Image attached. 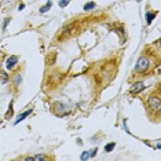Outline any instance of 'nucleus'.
Returning a JSON list of instances; mask_svg holds the SVG:
<instances>
[{
    "instance_id": "f257e3e1",
    "label": "nucleus",
    "mask_w": 161,
    "mask_h": 161,
    "mask_svg": "<svg viewBox=\"0 0 161 161\" xmlns=\"http://www.w3.org/2000/svg\"><path fill=\"white\" fill-rule=\"evenodd\" d=\"M150 67V61L148 58H145V57H141L140 59H138L136 63V66H135V71L137 72H144L146 71Z\"/></svg>"
},
{
    "instance_id": "f03ea898",
    "label": "nucleus",
    "mask_w": 161,
    "mask_h": 161,
    "mask_svg": "<svg viewBox=\"0 0 161 161\" xmlns=\"http://www.w3.org/2000/svg\"><path fill=\"white\" fill-rule=\"evenodd\" d=\"M148 103L152 109H153L155 111H160V97H157V96L150 97Z\"/></svg>"
},
{
    "instance_id": "7ed1b4c3",
    "label": "nucleus",
    "mask_w": 161,
    "mask_h": 161,
    "mask_svg": "<svg viewBox=\"0 0 161 161\" xmlns=\"http://www.w3.org/2000/svg\"><path fill=\"white\" fill-rule=\"evenodd\" d=\"M145 89V85L142 81H138L136 83H134L131 88H130V92L132 94H139L140 92H142Z\"/></svg>"
},
{
    "instance_id": "20e7f679",
    "label": "nucleus",
    "mask_w": 161,
    "mask_h": 161,
    "mask_svg": "<svg viewBox=\"0 0 161 161\" xmlns=\"http://www.w3.org/2000/svg\"><path fill=\"white\" fill-rule=\"evenodd\" d=\"M18 61H19V59H18V57H16V56H10L9 58L7 59V61H6L7 70H12V68L16 65Z\"/></svg>"
},
{
    "instance_id": "39448f33",
    "label": "nucleus",
    "mask_w": 161,
    "mask_h": 161,
    "mask_svg": "<svg viewBox=\"0 0 161 161\" xmlns=\"http://www.w3.org/2000/svg\"><path fill=\"white\" fill-rule=\"evenodd\" d=\"M33 111V109H29V110H28V111H25L24 113H22L21 115H19V117H18V119H16V121L15 122V125H16V124H19V123H20V122H22L23 121V120H24V119H26V117H27L28 115L30 114V113H31V112Z\"/></svg>"
},
{
    "instance_id": "423d86ee",
    "label": "nucleus",
    "mask_w": 161,
    "mask_h": 161,
    "mask_svg": "<svg viewBox=\"0 0 161 161\" xmlns=\"http://www.w3.org/2000/svg\"><path fill=\"white\" fill-rule=\"evenodd\" d=\"M13 114H14V108H13V101H11L10 102L9 108H8L7 112L5 113V119L6 120H10V119L12 118Z\"/></svg>"
},
{
    "instance_id": "0eeeda50",
    "label": "nucleus",
    "mask_w": 161,
    "mask_h": 161,
    "mask_svg": "<svg viewBox=\"0 0 161 161\" xmlns=\"http://www.w3.org/2000/svg\"><path fill=\"white\" fill-rule=\"evenodd\" d=\"M51 6H52V1H51V0H48V1H47V3L40 9V13H47V12H48V11H49V9L51 8Z\"/></svg>"
},
{
    "instance_id": "6e6552de",
    "label": "nucleus",
    "mask_w": 161,
    "mask_h": 161,
    "mask_svg": "<svg viewBox=\"0 0 161 161\" xmlns=\"http://www.w3.org/2000/svg\"><path fill=\"white\" fill-rule=\"evenodd\" d=\"M25 161H41V160H44V156L42 154L36 155L33 157H26L24 159Z\"/></svg>"
},
{
    "instance_id": "1a4fd4ad",
    "label": "nucleus",
    "mask_w": 161,
    "mask_h": 161,
    "mask_svg": "<svg viewBox=\"0 0 161 161\" xmlns=\"http://www.w3.org/2000/svg\"><path fill=\"white\" fill-rule=\"evenodd\" d=\"M155 16H156V14H154V13H152V12H148L147 14H146V18H147V20H148V24L151 25V23H152V21L154 19Z\"/></svg>"
},
{
    "instance_id": "9d476101",
    "label": "nucleus",
    "mask_w": 161,
    "mask_h": 161,
    "mask_svg": "<svg viewBox=\"0 0 161 161\" xmlns=\"http://www.w3.org/2000/svg\"><path fill=\"white\" fill-rule=\"evenodd\" d=\"M9 77H8V74H7L6 72H4L0 70V83H7V81H8Z\"/></svg>"
},
{
    "instance_id": "9b49d317",
    "label": "nucleus",
    "mask_w": 161,
    "mask_h": 161,
    "mask_svg": "<svg viewBox=\"0 0 161 161\" xmlns=\"http://www.w3.org/2000/svg\"><path fill=\"white\" fill-rule=\"evenodd\" d=\"M115 146H116V143H109L107 145L104 147V151L106 152H110L113 151V149L115 148Z\"/></svg>"
},
{
    "instance_id": "f8f14e48",
    "label": "nucleus",
    "mask_w": 161,
    "mask_h": 161,
    "mask_svg": "<svg viewBox=\"0 0 161 161\" xmlns=\"http://www.w3.org/2000/svg\"><path fill=\"white\" fill-rule=\"evenodd\" d=\"M96 7V3L95 2H89L84 5V10L85 11H89V10H92Z\"/></svg>"
},
{
    "instance_id": "ddd939ff",
    "label": "nucleus",
    "mask_w": 161,
    "mask_h": 161,
    "mask_svg": "<svg viewBox=\"0 0 161 161\" xmlns=\"http://www.w3.org/2000/svg\"><path fill=\"white\" fill-rule=\"evenodd\" d=\"M70 2H71V0H60L59 6L61 7V8H65Z\"/></svg>"
},
{
    "instance_id": "4468645a",
    "label": "nucleus",
    "mask_w": 161,
    "mask_h": 161,
    "mask_svg": "<svg viewBox=\"0 0 161 161\" xmlns=\"http://www.w3.org/2000/svg\"><path fill=\"white\" fill-rule=\"evenodd\" d=\"M5 20H6V21L4 22V24H3V30H5V29H6V28H7V25L9 24L10 19H5Z\"/></svg>"
},
{
    "instance_id": "2eb2a0df",
    "label": "nucleus",
    "mask_w": 161,
    "mask_h": 161,
    "mask_svg": "<svg viewBox=\"0 0 161 161\" xmlns=\"http://www.w3.org/2000/svg\"><path fill=\"white\" fill-rule=\"evenodd\" d=\"M16 82V85H19V83L21 82V77H20V75H18Z\"/></svg>"
},
{
    "instance_id": "dca6fc26",
    "label": "nucleus",
    "mask_w": 161,
    "mask_h": 161,
    "mask_svg": "<svg viewBox=\"0 0 161 161\" xmlns=\"http://www.w3.org/2000/svg\"><path fill=\"white\" fill-rule=\"evenodd\" d=\"M24 7H25L24 4H20V5L19 6V11H21V10H23V9H24Z\"/></svg>"
},
{
    "instance_id": "f3484780",
    "label": "nucleus",
    "mask_w": 161,
    "mask_h": 161,
    "mask_svg": "<svg viewBox=\"0 0 161 161\" xmlns=\"http://www.w3.org/2000/svg\"><path fill=\"white\" fill-rule=\"evenodd\" d=\"M140 1H141V0H137V2H140Z\"/></svg>"
}]
</instances>
